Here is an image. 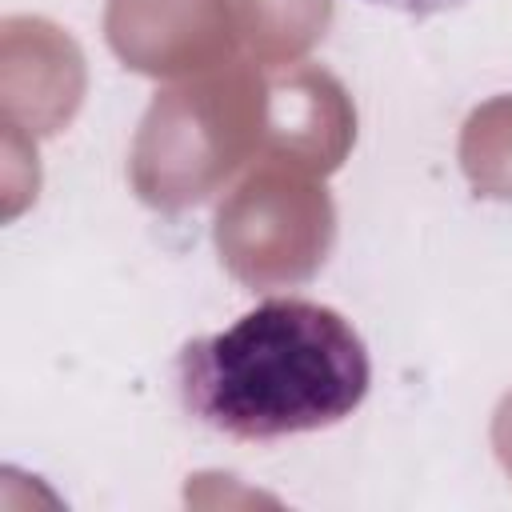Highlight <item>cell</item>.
Masks as SVG:
<instances>
[{
    "label": "cell",
    "instance_id": "obj_1",
    "mask_svg": "<svg viewBox=\"0 0 512 512\" xmlns=\"http://www.w3.org/2000/svg\"><path fill=\"white\" fill-rule=\"evenodd\" d=\"M184 408L232 440H280L348 420L372 384L364 336L328 304L268 296L176 356Z\"/></svg>",
    "mask_w": 512,
    "mask_h": 512
},
{
    "label": "cell",
    "instance_id": "obj_2",
    "mask_svg": "<svg viewBox=\"0 0 512 512\" xmlns=\"http://www.w3.org/2000/svg\"><path fill=\"white\" fill-rule=\"evenodd\" d=\"M368 4H380V8H396V12H404V16H436V12L460 8L464 0H368Z\"/></svg>",
    "mask_w": 512,
    "mask_h": 512
}]
</instances>
